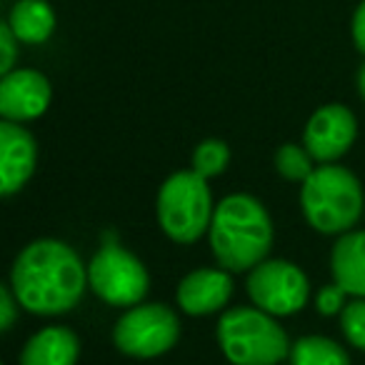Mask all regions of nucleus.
Listing matches in <instances>:
<instances>
[{"mask_svg": "<svg viewBox=\"0 0 365 365\" xmlns=\"http://www.w3.org/2000/svg\"><path fill=\"white\" fill-rule=\"evenodd\" d=\"M88 285L108 305L133 308L143 303L150 288V275L140 258L120 245H106L88 265Z\"/></svg>", "mask_w": 365, "mask_h": 365, "instance_id": "7", "label": "nucleus"}, {"mask_svg": "<svg viewBox=\"0 0 365 365\" xmlns=\"http://www.w3.org/2000/svg\"><path fill=\"white\" fill-rule=\"evenodd\" d=\"M233 278L225 268H198L178 283V305L188 315H213L233 295Z\"/></svg>", "mask_w": 365, "mask_h": 365, "instance_id": "12", "label": "nucleus"}, {"mask_svg": "<svg viewBox=\"0 0 365 365\" xmlns=\"http://www.w3.org/2000/svg\"><path fill=\"white\" fill-rule=\"evenodd\" d=\"M303 215L323 235H343L363 215V185L348 168L320 163L300 188Z\"/></svg>", "mask_w": 365, "mask_h": 365, "instance_id": "3", "label": "nucleus"}, {"mask_svg": "<svg viewBox=\"0 0 365 365\" xmlns=\"http://www.w3.org/2000/svg\"><path fill=\"white\" fill-rule=\"evenodd\" d=\"M208 238L220 268L245 273L268 258L273 248V220L258 198L233 193L215 205Z\"/></svg>", "mask_w": 365, "mask_h": 365, "instance_id": "2", "label": "nucleus"}, {"mask_svg": "<svg viewBox=\"0 0 365 365\" xmlns=\"http://www.w3.org/2000/svg\"><path fill=\"white\" fill-rule=\"evenodd\" d=\"M88 268L68 243L56 238L33 240L18 253L11 288L21 308L33 315H63L81 303Z\"/></svg>", "mask_w": 365, "mask_h": 365, "instance_id": "1", "label": "nucleus"}, {"mask_svg": "<svg viewBox=\"0 0 365 365\" xmlns=\"http://www.w3.org/2000/svg\"><path fill=\"white\" fill-rule=\"evenodd\" d=\"M155 213L163 233L170 240L180 245L200 240L210 230L215 213L208 178L195 170L173 173L158 190Z\"/></svg>", "mask_w": 365, "mask_h": 365, "instance_id": "5", "label": "nucleus"}, {"mask_svg": "<svg viewBox=\"0 0 365 365\" xmlns=\"http://www.w3.org/2000/svg\"><path fill=\"white\" fill-rule=\"evenodd\" d=\"M315 158L308 153L305 145H295V143H285L275 153V170L293 182H305L310 173L315 170Z\"/></svg>", "mask_w": 365, "mask_h": 365, "instance_id": "17", "label": "nucleus"}, {"mask_svg": "<svg viewBox=\"0 0 365 365\" xmlns=\"http://www.w3.org/2000/svg\"><path fill=\"white\" fill-rule=\"evenodd\" d=\"M18 308H21V303H18L11 285H0V330L3 333L13 328L18 318Z\"/></svg>", "mask_w": 365, "mask_h": 365, "instance_id": "22", "label": "nucleus"}, {"mask_svg": "<svg viewBox=\"0 0 365 365\" xmlns=\"http://www.w3.org/2000/svg\"><path fill=\"white\" fill-rule=\"evenodd\" d=\"M350 36H353V43L360 53L365 56V0H360L358 8L353 13V23H350Z\"/></svg>", "mask_w": 365, "mask_h": 365, "instance_id": "23", "label": "nucleus"}, {"mask_svg": "<svg viewBox=\"0 0 365 365\" xmlns=\"http://www.w3.org/2000/svg\"><path fill=\"white\" fill-rule=\"evenodd\" d=\"M330 273L353 298H365V230H348L330 253Z\"/></svg>", "mask_w": 365, "mask_h": 365, "instance_id": "14", "label": "nucleus"}, {"mask_svg": "<svg viewBox=\"0 0 365 365\" xmlns=\"http://www.w3.org/2000/svg\"><path fill=\"white\" fill-rule=\"evenodd\" d=\"M218 343L233 365H278L290 355V343L275 315L260 308H228L218 320Z\"/></svg>", "mask_w": 365, "mask_h": 365, "instance_id": "4", "label": "nucleus"}, {"mask_svg": "<svg viewBox=\"0 0 365 365\" xmlns=\"http://www.w3.org/2000/svg\"><path fill=\"white\" fill-rule=\"evenodd\" d=\"M345 295L348 293H345L338 283L325 285L318 293V298H315V308H318L320 315H338V313H343V308H345Z\"/></svg>", "mask_w": 365, "mask_h": 365, "instance_id": "21", "label": "nucleus"}, {"mask_svg": "<svg viewBox=\"0 0 365 365\" xmlns=\"http://www.w3.org/2000/svg\"><path fill=\"white\" fill-rule=\"evenodd\" d=\"M81 358V338L71 328L51 325L33 335L21 350V365H76Z\"/></svg>", "mask_w": 365, "mask_h": 365, "instance_id": "13", "label": "nucleus"}, {"mask_svg": "<svg viewBox=\"0 0 365 365\" xmlns=\"http://www.w3.org/2000/svg\"><path fill=\"white\" fill-rule=\"evenodd\" d=\"M358 93H360V98L365 101V63L360 66V71H358Z\"/></svg>", "mask_w": 365, "mask_h": 365, "instance_id": "24", "label": "nucleus"}, {"mask_svg": "<svg viewBox=\"0 0 365 365\" xmlns=\"http://www.w3.org/2000/svg\"><path fill=\"white\" fill-rule=\"evenodd\" d=\"M53 101V88L41 71L16 68L0 78V118L28 123L41 118Z\"/></svg>", "mask_w": 365, "mask_h": 365, "instance_id": "10", "label": "nucleus"}, {"mask_svg": "<svg viewBox=\"0 0 365 365\" xmlns=\"http://www.w3.org/2000/svg\"><path fill=\"white\" fill-rule=\"evenodd\" d=\"M340 328L348 343L358 350H365V298H355L340 313Z\"/></svg>", "mask_w": 365, "mask_h": 365, "instance_id": "19", "label": "nucleus"}, {"mask_svg": "<svg viewBox=\"0 0 365 365\" xmlns=\"http://www.w3.org/2000/svg\"><path fill=\"white\" fill-rule=\"evenodd\" d=\"M38 163V143L23 123L0 120V195L21 193L33 178Z\"/></svg>", "mask_w": 365, "mask_h": 365, "instance_id": "11", "label": "nucleus"}, {"mask_svg": "<svg viewBox=\"0 0 365 365\" xmlns=\"http://www.w3.org/2000/svg\"><path fill=\"white\" fill-rule=\"evenodd\" d=\"M248 295L255 308L285 318L305 308L310 298L308 275L290 260H263L248 270Z\"/></svg>", "mask_w": 365, "mask_h": 365, "instance_id": "8", "label": "nucleus"}, {"mask_svg": "<svg viewBox=\"0 0 365 365\" xmlns=\"http://www.w3.org/2000/svg\"><path fill=\"white\" fill-rule=\"evenodd\" d=\"M293 365H350V355L340 343L325 335H305L290 345Z\"/></svg>", "mask_w": 365, "mask_h": 365, "instance_id": "16", "label": "nucleus"}, {"mask_svg": "<svg viewBox=\"0 0 365 365\" xmlns=\"http://www.w3.org/2000/svg\"><path fill=\"white\" fill-rule=\"evenodd\" d=\"M18 46H21V41L16 38V33L11 31L8 23H3V26H0V73H3V76L16 71Z\"/></svg>", "mask_w": 365, "mask_h": 365, "instance_id": "20", "label": "nucleus"}, {"mask_svg": "<svg viewBox=\"0 0 365 365\" xmlns=\"http://www.w3.org/2000/svg\"><path fill=\"white\" fill-rule=\"evenodd\" d=\"M358 138V120L353 110L340 103L323 106L310 115L303 133V145L315 163H335L353 148Z\"/></svg>", "mask_w": 365, "mask_h": 365, "instance_id": "9", "label": "nucleus"}, {"mask_svg": "<svg viewBox=\"0 0 365 365\" xmlns=\"http://www.w3.org/2000/svg\"><path fill=\"white\" fill-rule=\"evenodd\" d=\"M230 163V148L225 145L218 138H210V140L198 143V148L193 150V170L203 178H215L220 173H225Z\"/></svg>", "mask_w": 365, "mask_h": 365, "instance_id": "18", "label": "nucleus"}, {"mask_svg": "<svg viewBox=\"0 0 365 365\" xmlns=\"http://www.w3.org/2000/svg\"><path fill=\"white\" fill-rule=\"evenodd\" d=\"M180 340V318L163 303H138L118 318L113 343L130 358H158Z\"/></svg>", "mask_w": 365, "mask_h": 365, "instance_id": "6", "label": "nucleus"}, {"mask_svg": "<svg viewBox=\"0 0 365 365\" xmlns=\"http://www.w3.org/2000/svg\"><path fill=\"white\" fill-rule=\"evenodd\" d=\"M8 26L26 46H41L56 31V11L48 0H18L8 13Z\"/></svg>", "mask_w": 365, "mask_h": 365, "instance_id": "15", "label": "nucleus"}]
</instances>
